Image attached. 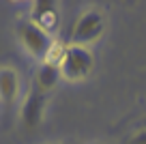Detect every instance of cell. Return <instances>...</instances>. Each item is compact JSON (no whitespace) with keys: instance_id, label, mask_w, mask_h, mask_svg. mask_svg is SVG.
<instances>
[{"instance_id":"1","label":"cell","mask_w":146,"mask_h":144,"mask_svg":"<svg viewBox=\"0 0 146 144\" xmlns=\"http://www.w3.org/2000/svg\"><path fill=\"white\" fill-rule=\"evenodd\" d=\"M15 35H17L19 45L24 47L26 54H30L35 60H47L54 50V41H52L50 32H45L43 28H39L36 24H32L30 19H22L15 26Z\"/></svg>"},{"instance_id":"2","label":"cell","mask_w":146,"mask_h":144,"mask_svg":"<svg viewBox=\"0 0 146 144\" xmlns=\"http://www.w3.org/2000/svg\"><path fill=\"white\" fill-rule=\"evenodd\" d=\"M92 65H95L92 54L82 45H67L58 60L60 75L69 82H82L92 71Z\"/></svg>"},{"instance_id":"3","label":"cell","mask_w":146,"mask_h":144,"mask_svg":"<svg viewBox=\"0 0 146 144\" xmlns=\"http://www.w3.org/2000/svg\"><path fill=\"white\" fill-rule=\"evenodd\" d=\"M105 30V19L99 11L90 9V11H84L82 15L78 17L75 26L71 30V45H86L97 41Z\"/></svg>"},{"instance_id":"4","label":"cell","mask_w":146,"mask_h":144,"mask_svg":"<svg viewBox=\"0 0 146 144\" xmlns=\"http://www.w3.org/2000/svg\"><path fill=\"white\" fill-rule=\"evenodd\" d=\"M47 108V95L41 93V90L32 88L30 93L26 95V99L22 103V110H19V121L26 129H36L43 121V114H45Z\"/></svg>"},{"instance_id":"5","label":"cell","mask_w":146,"mask_h":144,"mask_svg":"<svg viewBox=\"0 0 146 144\" xmlns=\"http://www.w3.org/2000/svg\"><path fill=\"white\" fill-rule=\"evenodd\" d=\"M30 22L36 24L39 28H43L45 32H52L58 22V9H56V2L50 0H39L32 5V13H30Z\"/></svg>"},{"instance_id":"6","label":"cell","mask_w":146,"mask_h":144,"mask_svg":"<svg viewBox=\"0 0 146 144\" xmlns=\"http://www.w3.org/2000/svg\"><path fill=\"white\" fill-rule=\"evenodd\" d=\"M19 97V73L13 67H0V103L13 105Z\"/></svg>"},{"instance_id":"7","label":"cell","mask_w":146,"mask_h":144,"mask_svg":"<svg viewBox=\"0 0 146 144\" xmlns=\"http://www.w3.org/2000/svg\"><path fill=\"white\" fill-rule=\"evenodd\" d=\"M60 77L62 75H60L58 63H54V60H43V63L39 65V69H36V73H35V88L47 95L58 84Z\"/></svg>"},{"instance_id":"8","label":"cell","mask_w":146,"mask_h":144,"mask_svg":"<svg viewBox=\"0 0 146 144\" xmlns=\"http://www.w3.org/2000/svg\"><path fill=\"white\" fill-rule=\"evenodd\" d=\"M127 144H146V127H142L140 131H135V133L127 140Z\"/></svg>"},{"instance_id":"9","label":"cell","mask_w":146,"mask_h":144,"mask_svg":"<svg viewBox=\"0 0 146 144\" xmlns=\"http://www.w3.org/2000/svg\"><path fill=\"white\" fill-rule=\"evenodd\" d=\"M142 127H146V116H144V118H142Z\"/></svg>"},{"instance_id":"10","label":"cell","mask_w":146,"mask_h":144,"mask_svg":"<svg viewBox=\"0 0 146 144\" xmlns=\"http://www.w3.org/2000/svg\"><path fill=\"white\" fill-rule=\"evenodd\" d=\"M67 144H71V142H67Z\"/></svg>"}]
</instances>
